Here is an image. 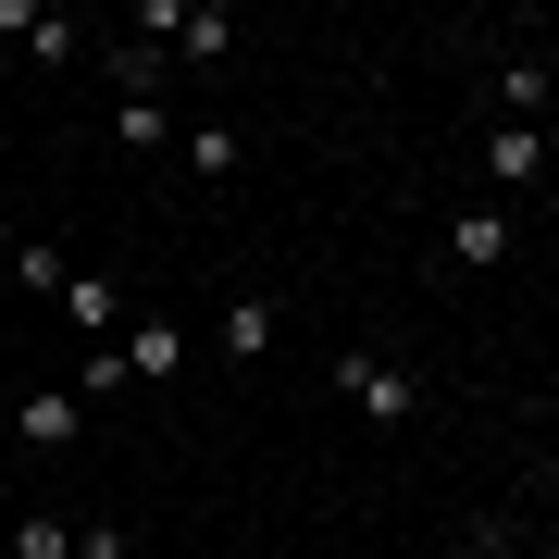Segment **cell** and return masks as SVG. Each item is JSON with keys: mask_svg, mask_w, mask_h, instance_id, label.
<instances>
[{"mask_svg": "<svg viewBox=\"0 0 559 559\" xmlns=\"http://www.w3.org/2000/svg\"><path fill=\"white\" fill-rule=\"evenodd\" d=\"M336 399L373 423V436H399V423L423 411V373H411V360H385V348H348V360H336Z\"/></svg>", "mask_w": 559, "mask_h": 559, "instance_id": "1", "label": "cell"}, {"mask_svg": "<svg viewBox=\"0 0 559 559\" xmlns=\"http://www.w3.org/2000/svg\"><path fill=\"white\" fill-rule=\"evenodd\" d=\"M510 249H522V224H510V200H460V212L436 224V261H448V274H498Z\"/></svg>", "mask_w": 559, "mask_h": 559, "instance_id": "2", "label": "cell"}, {"mask_svg": "<svg viewBox=\"0 0 559 559\" xmlns=\"http://www.w3.org/2000/svg\"><path fill=\"white\" fill-rule=\"evenodd\" d=\"M559 138L547 124H485V200H522V187H547Z\"/></svg>", "mask_w": 559, "mask_h": 559, "instance_id": "3", "label": "cell"}, {"mask_svg": "<svg viewBox=\"0 0 559 559\" xmlns=\"http://www.w3.org/2000/svg\"><path fill=\"white\" fill-rule=\"evenodd\" d=\"M274 336H286V311H274V286H237V299L212 311V348L237 360V373H249V360H274Z\"/></svg>", "mask_w": 559, "mask_h": 559, "instance_id": "4", "label": "cell"}, {"mask_svg": "<svg viewBox=\"0 0 559 559\" xmlns=\"http://www.w3.org/2000/svg\"><path fill=\"white\" fill-rule=\"evenodd\" d=\"M112 348H124V373H138V385H175V373H187V348H200V336H187L175 311H138V323H124Z\"/></svg>", "mask_w": 559, "mask_h": 559, "instance_id": "5", "label": "cell"}, {"mask_svg": "<svg viewBox=\"0 0 559 559\" xmlns=\"http://www.w3.org/2000/svg\"><path fill=\"white\" fill-rule=\"evenodd\" d=\"M87 436V399H75V385H25V399H13V448H75Z\"/></svg>", "mask_w": 559, "mask_h": 559, "instance_id": "6", "label": "cell"}, {"mask_svg": "<svg viewBox=\"0 0 559 559\" xmlns=\"http://www.w3.org/2000/svg\"><path fill=\"white\" fill-rule=\"evenodd\" d=\"M50 311H62V323H75V336H87V348H112V336H124V323H138V299H124V286H112V274H75V286H62V299H50Z\"/></svg>", "mask_w": 559, "mask_h": 559, "instance_id": "7", "label": "cell"}, {"mask_svg": "<svg viewBox=\"0 0 559 559\" xmlns=\"http://www.w3.org/2000/svg\"><path fill=\"white\" fill-rule=\"evenodd\" d=\"M547 100H559L547 62H498V87H485V112H498V124H547Z\"/></svg>", "mask_w": 559, "mask_h": 559, "instance_id": "8", "label": "cell"}, {"mask_svg": "<svg viewBox=\"0 0 559 559\" xmlns=\"http://www.w3.org/2000/svg\"><path fill=\"white\" fill-rule=\"evenodd\" d=\"M187 175H200V187H237V162H249V138H237V124H187Z\"/></svg>", "mask_w": 559, "mask_h": 559, "instance_id": "9", "label": "cell"}, {"mask_svg": "<svg viewBox=\"0 0 559 559\" xmlns=\"http://www.w3.org/2000/svg\"><path fill=\"white\" fill-rule=\"evenodd\" d=\"M175 62H237V13H224V0H187V38H175Z\"/></svg>", "mask_w": 559, "mask_h": 559, "instance_id": "10", "label": "cell"}, {"mask_svg": "<svg viewBox=\"0 0 559 559\" xmlns=\"http://www.w3.org/2000/svg\"><path fill=\"white\" fill-rule=\"evenodd\" d=\"M13 286H25V299H62V286H75L62 237H13Z\"/></svg>", "mask_w": 559, "mask_h": 559, "instance_id": "11", "label": "cell"}, {"mask_svg": "<svg viewBox=\"0 0 559 559\" xmlns=\"http://www.w3.org/2000/svg\"><path fill=\"white\" fill-rule=\"evenodd\" d=\"M175 100H112V150H175Z\"/></svg>", "mask_w": 559, "mask_h": 559, "instance_id": "12", "label": "cell"}, {"mask_svg": "<svg viewBox=\"0 0 559 559\" xmlns=\"http://www.w3.org/2000/svg\"><path fill=\"white\" fill-rule=\"evenodd\" d=\"M0 547H13V559H75V522H62V510H25Z\"/></svg>", "mask_w": 559, "mask_h": 559, "instance_id": "13", "label": "cell"}, {"mask_svg": "<svg viewBox=\"0 0 559 559\" xmlns=\"http://www.w3.org/2000/svg\"><path fill=\"white\" fill-rule=\"evenodd\" d=\"M124 385H138V373H124V348H87V360H75V399H87V411H112Z\"/></svg>", "mask_w": 559, "mask_h": 559, "instance_id": "14", "label": "cell"}, {"mask_svg": "<svg viewBox=\"0 0 559 559\" xmlns=\"http://www.w3.org/2000/svg\"><path fill=\"white\" fill-rule=\"evenodd\" d=\"M13 50H25V62H75V50H87V25H75V13H38Z\"/></svg>", "mask_w": 559, "mask_h": 559, "instance_id": "15", "label": "cell"}, {"mask_svg": "<svg viewBox=\"0 0 559 559\" xmlns=\"http://www.w3.org/2000/svg\"><path fill=\"white\" fill-rule=\"evenodd\" d=\"M75 559H138V535L124 522H75Z\"/></svg>", "mask_w": 559, "mask_h": 559, "instance_id": "16", "label": "cell"}, {"mask_svg": "<svg viewBox=\"0 0 559 559\" xmlns=\"http://www.w3.org/2000/svg\"><path fill=\"white\" fill-rule=\"evenodd\" d=\"M522 559H559V535H535V547H522Z\"/></svg>", "mask_w": 559, "mask_h": 559, "instance_id": "17", "label": "cell"}]
</instances>
